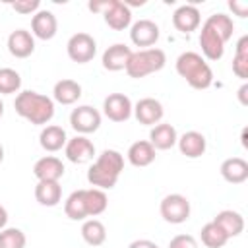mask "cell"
I'll use <instances>...</instances> for the list:
<instances>
[{"mask_svg": "<svg viewBox=\"0 0 248 248\" xmlns=\"http://www.w3.org/2000/svg\"><path fill=\"white\" fill-rule=\"evenodd\" d=\"M58 31V19L50 10H39L31 17V35L41 41H50Z\"/></svg>", "mask_w": 248, "mask_h": 248, "instance_id": "13", "label": "cell"}, {"mask_svg": "<svg viewBox=\"0 0 248 248\" xmlns=\"http://www.w3.org/2000/svg\"><path fill=\"white\" fill-rule=\"evenodd\" d=\"M14 108L21 118H25L27 122H31L35 126H45L54 116V101L50 97L31 91V89L16 95Z\"/></svg>", "mask_w": 248, "mask_h": 248, "instance_id": "3", "label": "cell"}, {"mask_svg": "<svg viewBox=\"0 0 248 248\" xmlns=\"http://www.w3.org/2000/svg\"><path fill=\"white\" fill-rule=\"evenodd\" d=\"M110 2H112V0H93V2L87 4V8H89L93 14H101V16H103V14L108 10Z\"/></svg>", "mask_w": 248, "mask_h": 248, "instance_id": "37", "label": "cell"}, {"mask_svg": "<svg viewBox=\"0 0 248 248\" xmlns=\"http://www.w3.org/2000/svg\"><path fill=\"white\" fill-rule=\"evenodd\" d=\"M234 23L232 17L227 14H211L203 23L200 31V46L203 58L215 62L221 60L225 54V45L232 37Z\"/></svg>", "mask_w": 248, "mask_h": 248, "instance_id": "1", "label": "cell"}, {"mask_svg": "<svg viewBox=\"0 0 248 248\" xmlns=\"http://www.w3.org/2000/svg\"><path fill=\"white\" fill-rule=\"evenodd\" d=\"M130 41L136 46L151 48L159 41V25L151 19H138L130 25Z\"/></svg>", "mask_w": 248, "mask_h": 248, "instance_id": "11", "label": "cell"}, {"mask_svg": "<svg viewBox=\"0 0 248 248\" xmlns=\"http://www.w3.org/2000/svg\"><path fill=\"white\" fill-rule=\"evenodd\" d=\"M232 72L240 79L248 78V35H242L236 43V50L232 58Z\"/></svg>", "mask_w": 248, "mask_h": 248, "instance_id": "31", "label": "cell"}, {"mask_svg": "<svg viewBox=\"0 0 248 248\" xmlns=\"http://www.w3.org/2000/svg\"><path fill=\"white\" fill-rule=\"evenodd\" d=\"M70 126L79 134H93L99 130L101 126V112L97 108H93L91 105H79L72 110L70 114Z\"/></svg>", "mask_w": 248, "mask_h": 248, "instance_id": "8", "label": "cell"}, {"mask_svg": "<svg viewBox=\"0 0 248 248\" xmlns=\"http://www.w3.org/2000/svg\"><path fill=\"white\" fill-rule=\"evenodd\" d=\"M176 140H178L176 128H174L172 124H169V122H159V124H155V126L151 128L147 141L155 147V151H157V149L167 151V149H170V147L176 145Z\"/></svg>", "mask_w": 248, "mask_h": 248, "instance_id": "20", "label": "cell"}, {"mask_svg": "<svg viewBox=\"0 0 248 248\" xmlns=\"http://www.w3.org/2000/svg\"><path fill=\"white\" fill-rule=\"evenodd\" d=\"M128 248H159V244L153 242V240H149V238H138V240L130 242Z\"/></svg>", "mask_w": 248, "mask_h": 248, "instance_id": "38", "label": "cell"}, {"mask_svg": "<svg viewBox=\"0 0 248 248\" xmlns=\"http://www.w3.org/2000/svg\"><path fill=\"white\" fill-rule=\"evenodd\" d=\"M246 93H248V83H242V87L238 89V99H240V105H248V99H246Z\"/></svg>", "mask_w": 248, "mask_h": 248, "instance_id": "39", "label": "cell"}, {"mask_svg": "<svg viewBox=\"0 0 248 248\" xmlns=\"http://www.w3.org/2000/svg\"><path fill=\"white\" fill-rule=\"evenodd\" d=\"M52 97H54L52 101H56L60 105H74L81 97V85L74 79H60L54 83Z\"/></svg>", "mask_w": 248, "mask_h": 248, "instance_id": "26", "label": "cell"}, {"mask_svg": "<svg viewBox=\"0 0 248 248\" xmlns=\"http://www.w3.org/2000/svg\"><path fill=\"white\" fill-rule=\"evenodd\" d=\"M213 223H217L229 238L238 236V234L244 231V217H242L238 211H232V209H223V211H219V213L213 217Z\"/></svg>", "mask_w": 248, "mask_h": 248, "instance_id": "25", "label": "cell"}, {"mask_svg": "<svg viewBox=\"0 0 248 248\" xmlns=\"http://www.w3.org/2000/svg\"><path fill=\"white\" fill-rule=\"evenodd\" d=\"M167 64V54L163 48H140V50H132L130 60L126 64V74L134 79H141L149 74H155L159 70H163Z\"/></svg>", "mask_w": 248, "mask_h": 248, "instance_id": "5", "label": "cell"}, {"mask_svg": "<svg viewBox=\"0 0 248 248\" xmlns=\"http://www.w3.org/2000/svg\"><path fill=\"white\" fill-rule=\"evenodd\" d=\"M64 213L72 221H83L87 217L85 209V190H74L64 202Z\"/></svg>", "mask_w": 248, "mask_h": 248, "instance_id": "27", "label": "cell"}, {"mask_svg": "<svg viewBox=\"0 0 248 248\" xmlns=\"http://www.w3.org/2000/svg\"><path fill=\"white\" fill-rule=\"evenodd\" d=\"M169 248H198V240L192 234H176L170 238Z\"/></svg>", "mask_w": 248, "mask_h": 248, "instance_id": "35", "label": "cell"}, {"mask_svg": "<svg viewBox=\"0 0 248 248\" xmlns=\"http://www.w3.org/2000/svg\"><path fill=\"white\" fill-rule=\"evenodd\" d=\"M6 223H8V211L4 205H0V231L6 229Z\"/></svg>", "mask_w": 248, "mask_h": 248, "instance_id": "40", "label": "cell"}, {"mask_svg": "<svg viewBox=\"0 0 248 248\" xmlns=\"http://www.w3.org/2000/svg\"><path fill=\"white\" fill-rule=\"evenodd\" d=\"M2 114H4V103H2V99H0V118H2Z\"/></svg>", "mask_w": 248, "mask_h": 248, "instance_id": "43", "label": "cell"}, {"mask_svg": "<svg viewBox=\"0 0 248 248\" xmlns=\"http://www.w3.org/2000/svg\"><path fill=\"white\" fill-rule=\"evenodd\" d=\"M161 217L170 225H180L190 217V202L182 194H167L159 205Z\"/></svg>", "mask_w": 248, "mask_h": 248, "instance_id": "6", "label": "cell"}, {"mask_svg": "<svg viewBox=\"0 0 248 248\" xmlns=\"http://www.w3.org/2000/svg\"><path fill=\"white\" fill-rule=\"evenodd\" d=\"M64 163L54 157V155H45L41 159L35 161L33 165V174L37 176V180H54L58 182L64 176Z\"/></svg>", "mask_w": 248, "mask_h": 248, "instance_id": "16", "label": "cell"}, {"mask_svg": "<svg viewBox=\"0 0 248 248\" xmlns=\"http://www.w3.org/2000/svg\"><path fill=\"white\" fill-rule=\"evenodd\" d=\"M200 238H202V244L207 246V248H223V246L229 242V236H227V234L223 232V229H221L217 223H213V221H209V223H205V225L202 227Z\"/></svg>", "mask_w": 248, "mask_h": 248, "instance_id": "29", "label": "cell"}, {"mask_svg": "<svg viewBox=\"0 0 248 248\" xmlns=\"http://www.w3.org/2000/svg\"><path fill=\"white\" fill-rule=\"evenodd\" d=\"M221 176L229 184H242L248 180V163L242 157H229L221 163Z\"/></svg>", "mask_w": 248, "mask_h": 248, "instance_id": "22", "label": "cell"}, {"mask_svg": "<svg viewBox=\"0 0 248 248\" xmlns=\"http://www.w3.org/2000/svg\"><path fill=\"white\" fill-rule=\"evenodd\" d=\"M81 238L89 246H101L107 240V227L99 219H87L81 225Z\"/></svg>", "mask_w": 248, "mask_h": 248, "instance_id": "28", "label": "cell"}, {"mask_svg": "<svg viewBox=\"0 0 248 248\" xmlns=\"http://www.w3.org/2000/svg\"><path fill=\"white\" fill-rule=\"evenodd\" d=\"M136 120L140 124H145V126H155L163 120V114H165V108L161 105V101L153 99V97H143L140 99L136 105H134V112Z\"/></svg>", "mask_w": 248, "mask_h": 248, "instance_id": "10", "label": "cell"}, {"mask_svg": "<svg viewBox=\"0 0 248 248\" xmlns=\"http://www.w3.org/2000/svg\"><path fill=\"white\" fill-rule=\"evenodd\" d=\"M200 23H202L200 10L192 4H184V6L176 8L172 14V25L180 33H192L200 27Z\"/></svg>", "mask_w": 248, "mask_h": 248, "instance_id": "15", "label": "cell"}, {"mask_svg": "<svg viewBox=\"0 0 248 248\" xmlns=\"http://www.w3.org/2000/svg\"><path fill=\"white\" fill-rule=\"evenodd\" d=\"M25 232L16 227H6L0 231V248H25Z\"/></svg>", "mask_w": 248, "mask_h": 248, "instance_id": "33", "label": "cell"}, {"mask_svg": "<svg viewBox=\"0 0 248 248\" xmlns=\"http://www.w3.org/2000/svg\"><path fill=\"white\" fill-rule=\"evenodd\" d=\"M176 74L194 89H207L213 83V70L200 52L186 50L176 58Z\"/></svg>", "mask_w": 248, "mask_h": 248, "instance_id": "4", "label": "cell"}, {"mask_svg": "<svg viewBox=\"0 0 248 248\" xmlns=\"http://www.w3.org/2000/svg\"><path fill=\"white\" fill-rule=\"evenodd\" d=\"M229 8L238 17H246L248 16V2H244V0H231L229 2Z\"/></svg>", "mask_w": 248, "mask_h": 248, "instance_id": "36", "label": "cell"}, {"mask_svg": "<svg viewBox=\"0 0 248 248\" xmlns=\"http://www.w3.org/2000/svg\"><path fill=\"white\" fill-rule=\"evenodd\" d=\"M108 205V198L105 194V190L99 188H87L85 190V209H87V217H97L101 213L107 211Z\"/></svg>", "mask_w": 248, "mask_h": 248, "instance_id": "30", "label": "cell"}, {"mask_svg": "<svg viewBox=\"0 0 248 248\" xmlns=\"http://www.w3.org/2000/svg\"><path fill=\"white\" fill-rule=\"evenodd\" d=\"M176 145L180 149V153L188 159H198L205 153V147H207V141H205V136L202 132H196V130H190V132H184L178 140H176Z\"/></svg>", "mask_w": 248, "mask_h": 248, "instance_id": "19", "label": "cell"}, {"mask_svg": "<svg viewBox=\"0 0 248 248\" xmlns=\"http://www.w3.org/2000/svg\"><path fill=\"white\" fill-rule=\"evenodd\" d=\"M21 87V76L14 68H0V95L17 93Z\"/></svg>", "mask_w": 248, "mask_h": 248, "instance_id": "32", "label": "cell"}, {"mask_svg": "<svg viewBox=\"0 0 248 248\" xmlns=\"http://www.w3.org/2000/svg\"><path fill=\"white\" fill-rule=\"evenodd\" d=\"M130 54H132V48L124 43H114L110 45L105 52H103V68L108 70V72H120L126 68L128 60H130Z\"/></svg>", "mask_w": 248, "mask_h": 248, "instance_id": "18", "label": "cell"}, {"mask_svg": "<svg viewBox=\"0 0 248 248\" xmlns=\"http://www.w3.org/2000/svg\"><path fill=\"white\" fill-rule=\"evenodd\" d=\"M242 145L248 147V141H246V130H242Z\"/></svg>", "mask_w": 248, "mask_h": 248, "instance_id": "41", "label": "cell"}, {"mask_svg": "<svg viewBox=\"0 0 248 248\" xmlns=\"http://www.w3.org/2000/svg\"><path fill=\"white\" fill-rule=\"evenodd\" d=\"M12 8L23 16H29V14L35 16L41 10V2L39 0H16V2H12Z\"/></svg>", "mask_w": 248, "mask_h": 248, "instance_id": "34", "label": "cell"}, {"mask_svg": "<svg viewBox=\"0 0 248 248\" xmlns=\"http://www.w3.org/2000/svg\"><path fill=\"white\" fill-rule=\"evenodd\" d=\"M130 165L134 167H149L153 161H155V147L147 141V140H140V141H134L130 147H128V153H126Z\"/></svg>", "mask_w": 248, "mask_h": 248, "instance_id": "24", "label": "cell"}, {"mask_svg": "<svg viewBox=\"0 0 248 248\" xmlns=\"http://www.w3.org/2000/svg\"><path fill=\"white\" fill-rule=\"evenodd\" d=\"M103 112L112 122H126L132 116V112H134V105H132L128 95H124V93H110L103 101Z\"/></svg>", "mask_w": 248, "mask_h": 248, "instance_id": "9", "label": "cell"}, {"mask_svg": "<svg viewBox=\"0 0 248 248\" xmlns=\"http://www.w3.org/2000/svg\"><path fill=\"white\" fill-rule=\"evenodd\" d=\"M103 17H105V23L114 31H124L132 25V10L126 2H120V0H112L108 10L103 14Z\"/></svg>", "mask_w": 248, "mask_h": 248, "instance_id": "14", "label": "cell"}, {"mask_svg": "<svg viewBox=\"0 0 248 248\" xmlns=\"http://www.w3.org/2000/svg\"><path fill=\"white\" fill-rule=\"evenodd\" d=\"M35 200L45 207H54L62 200V186L54 180H39L35 186Z\"/></svg>", "mask_w": 248, "mask_h": 248, "instance_id": "23", "label": "cell"}, {"mask_svg": "<svg viewBox=\"0 0 248 248\" xmlns=\"http://www.w3.org/2000/svg\"><path fill=\"white\" fill-rule=\"evenodd\" d=\"M124 170V157L116 149H105L87 170V180L93 188L110 190L116 186Z\"/></svg>", "mask_w": 248, "mask_h": 248, "instance_id": "2", "label": "cell"}, {"mask_svg": "<svg viewBox=\"0 0 248 248\" xmlns=\"http://www.w3.org/2000/svg\"><path fill=\"white\" fill-rule=\"evenodd\" d=\"M4 161V147H2V143H0V163Z\"/></svg>", "mask_w": 248, "mask_h": 248, "instance_id": "42", "label": "cell"}, {"mask_svg": "<svg viewBox=\"0 0 248 248\" xmlns=\"http://www.w3.org/2000/svg\"><path fill=\"white\" fill-rule=\"evenodd\" d=\"M64 155H66L68 161H72V163H76V165H83V163H87V161L93 159V155H95V145H93V141H91L89 138H85V136H76V138H72V140L66 141V145H64Z\"/></svg>", "mask_w": 248, "mask_h": 248, "instance_id": "12", "label": "cell"}, {"mask_svg": "<svg viewBox=\"0 0 248 248\" xmlns=\"http://www.w3.org/2000/svg\"><path fill=\"white\" fill-rule=\"evenodd\" d=\"M68 138H66V130L62 126H56V124H50V126H45L39 134V143L45 151L48 153H56L60 151L64 145H66Z\"/></svg>", "mask_w": 248, "mask_h": 248, "instance_id": "21", "label": "cell"}, {"mask_svg": "<svg viewBox=\"0 0 248 248\" xmlns=\"http://www.w3.org/2000/svg\"><path fill=\"white\" fill-rule=\"evenodd\" d=\"M8 50L16 58H27L35 50V37L27 29H16L8 37Z\"/></svg>", "mask_w": 248, "mask_h": 248, "instance_id": "17", "label": "cell"}, {"mask_svg": "<svg viewBox=\"0 0 248 248\" xmlns=\"http://www.w3.org/2000/svg\"><path fill=\"white\" fill-rule=\"evenodd\" d=\"M66 50H68L70 60H74L78 64H85V62H91L93 56L97 54V41L89 33L79 31L68 39Z\"/></svg>", "mask_w": 248, "mask_h": 248, "instance_id": "7", "label": "cell"}]
</instances>
